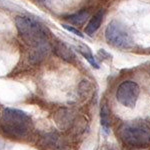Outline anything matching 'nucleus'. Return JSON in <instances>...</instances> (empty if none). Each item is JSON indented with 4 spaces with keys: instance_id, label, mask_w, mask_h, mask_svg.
<instances>
[{
    "instance_id": "f257e3e1",
    "label": "nucleus",
    "mask_w": 150,
    "mask_h": 150,
    "mask_svg": "<svg viewBox=\"0 0 150 150\" xmlns=\"http://www.w3.org/2000/svg\"><path fill=\"white\" fill-rule=\"evenodd\" d=\"M15 25L18 33L28 45L33 47L29 59L33 63H39L49 52L48 30L40 21L28 16H17Z\"/></svg>"
},
{
    "instance_id": "f03ea898",
    "label": "nucleus",
    "mask_w": 150,
    "mask_h": 150,
    "mask_svg": "<svg viewBox=\"0 0 150 150\" xmlns=\"http://www.w3.org/2000/svg\"><path fill=\"white\" fill-rule=\"evenodd\" d=\"M31 117L22 110L5 108L1 116V128L12 138H22L27 135L31 126Z\"/></svg>"
},
{
    "instance_id": "7ed1b4c3",
    "label": "nucleus",
    "mask_w": 150,
    "mask_h": 150,
    "mask_svg": "<svg viewBox=\"0 0 150 150\" xmlns=\"http://www.w3.org/2000/svg\"><path fill=\"white\" fill-rule=\"evenodd\" d=\"M119 135L122 141L131 147L144 148L150 145V127L144 123H125L120 128Z\"/></svg>"
},
{
    "instance_id": "20e7f679",
    "label": "nucleus",
    "mask_w": 150,
    "mask_h": 150,
    "mask_svg": "<svg viewBox=\"0 0 150 150\" xmlns=\"http://www.w3.org/2000/svg\"><path fill=\"white\" fill-rule=\"evenodd\" d=\"M105 39L108 44L118 48H130L133 45L131 33L124 24L113 20L105 29Z\"/></svg>"
},
{
    "instance_id": "39448f33",
    "label": "nucleus",
    "mask_w": 150,
    "mask_h": 150,
    "mask_svg": "<svg viewBox=\"0 0 150 150\" xmlns=\"http://www.w3.org/2000/svg\"><path fill=\"white\" fill-rule=\"evenodd\" d=\"M140 88L134 81H124L118 86L116 91V99L120 104L128 108H133L139 97Z\"/></svg>"
},
{
    "instance_id": "423d86ee",
    "label": "nucleus",
    "mask_w": 150,
    "mask_h": 150,
    "mask_svg": "<svg viewBox=\"0 0 150 150\" xmlns=\"http://www.w3.org/2000/svg\"><path fill=\"white\" fill-rule=\"evenodd\" d=\"M52 49H53V52H54L58 57L62 58V59L66 60V61H68V62L74 61V59H75L74 53L72 52L71 49H70L66 44H64L63 42H60V41L54 42L52 45Z\"/></svg>"
},
{
    "instance_id": "0eeeda50",
    "label": "nucleus",
    "mask_w": 150,
    "mask_h": 150,
    "mask_svg": "<svg viewBox=\"0 0 150 150\" xmlns=\"http://www.w3.org/2000/svg\"><path fill=\"white\" fill-rule=\"evenodd\" d=\"M103 15H104L103 10H100L89 20V22L86 25V28H85V33L87 35L92 36L94 33L98 30V28L100 27V25H101V22H102Z\"/></svg>"
},
{
    "instance_id": "6e6552de",
    "label": "nucleus",
    "mask_w": 150,
    "mask_h": 150,
    "mask_svg": "<svg viewBox=\"0 0 150 150\" xmlns=\"http://www.w3.org/2000/svg\"><path fill=\"white\" fill-rule=\"evenodd\" d=\"M88 16H89L88 11H80L78 13H75L68 16L66 19L70 23L75 24V25H82L86 21V19L88 18Z\"/></svg>"
},
{
    "instance_id": "1a4fd4ad",
    "label": "nucleus",
    "mask_w": 150,
    "mask_h": 150,
    "mask_svg": "<svg viewBox=\"0 0 150 150\" xmlns=\"http://www.w3.org/2000/svg\"><path fill=\"white\" fill-rule=\"evenodd\" d=\"M100 117H101V125L103 127L104 132L107 134L109 133V111H108V108L105 104H103L102 107H101V112H100Z\"/></svg>"
},
{
    "instance_id": "9d476101",
    "label": "nucleus",
    "mask_w": 150,
    "mask_h": 150,
    "mask_svg": "<svg viewBox=\"0 0 150 150\" xmlns=\"http://www.w3.org/2000/svg\"><path fill=\"white\" fill-rule=\"evenodd\" d=\"M78 51L81 53V55L83 56L85 59L87 60V61L89 62L91 65H92L93 67H95V68H98V64H97V62L95 61V59L93 58L92 56V54H91V52L89 51V49L87 47H80L78 49Z\"/></svg>"
},
{
    "instance_id": "9b49d317",
    "label": "nucleus",
    "mask_w": 150,
    "mask_h": 150,
    "mask_svg": "<svg viewBox=\"0 0 150 150\" xmlns=\"http://www.w3.org/2000/svg\"><path fill=\"white\" fill-rule=\"evenodd\" d=\"M62 26H63V27H64L65 29H66V30H68L69 32L73 33V34L77 35V36H79V37H81V38H84V35L82 34V33L78 30V29H76L75 27H73V26L66 25V24H62Z\"/></svg>"
}]
</instances>
